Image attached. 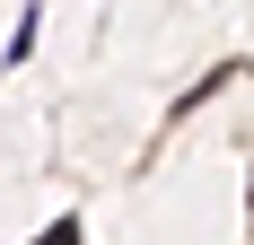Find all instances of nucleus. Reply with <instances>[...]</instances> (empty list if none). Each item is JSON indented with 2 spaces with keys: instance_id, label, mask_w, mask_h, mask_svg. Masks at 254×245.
Returning <instances> with one entry per match:
<instances>
[{
  "instance_id": "1",
  "label": "nucleus",
  "mask_w": 254,
  "mask_h": 245,
  "mask_svg": "<svg viewBox=\"0 0 254 245\" xmlns=\"http://www.w3.org/2000/svg\"><path fill=\"white\" fill-rule=\"evenodd\" d=\"M35 245H79V219H53V228H44Z\"/></svg>"
}]
</instances>
